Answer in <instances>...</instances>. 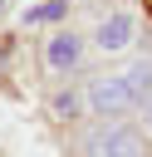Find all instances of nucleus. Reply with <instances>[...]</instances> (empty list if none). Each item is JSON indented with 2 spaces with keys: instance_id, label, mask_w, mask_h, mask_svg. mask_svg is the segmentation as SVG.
<instances>
[{
  "instance_id": "nucleus-1",
  "label": "nucleus",
  "mask_w": 152,
  "mask_h": 157,
  "mask_svg": "<svg viewBox=\"0 0 152 157\" xmlns=\"http://www.w3.org/2000/svg\"><path fill=\"white\" fill-rule=\"evenodd\" d=\"M152 98V59H132L118 74H98L83 93V103L93 108V118H123L132 108H142Z\"/></svg>"
},
{
  "instance_id": "nucleus-2",
  "label": "nucleus",
  "mask_w": 152,
  "mask_h": 157,
  "mask_svg": "<svg viewBox=\"0 0 152 157\" xmlns=\"http://www.w3.org/2000/svg\"><path fill=\"white\" fill-rule=\"evenodd\" d=\"M78 157H147V137L132 123L103 118V123H93L78 137Z\"/></svg>"
},
{
  "instance_id": "nucleus-3",
  "label": "nucleus",
  "mask_w": 152,
  "mask_h": 157,
  "mask_svg": "<svg viewBox=\"0 0 152 157\" xmlns=\"http://www.w3.org/2000/svg\"><path fill=\"white\" fill-rule=\"evenodd\" d=\"M44 64H49L54 74H74V69L83 64V34H74V29L49 34V39H44Z\"/></svg>"
},
{
  "instance_id": "nucleus-4",
  "label": "nucleus",
  "mask_w": 152,
  "mask_h": 157,
  "mask_svg": "<svg viewBox=\"0 0 152 157\" xmlns=\"http://www.w3.org/2000/svg\"><path fill=\"white\" fill-rule=\"evenodd\" d=\"M132 34H137V20H132L127 10H118V15H108V20L93 29V44H98L103 54H123V49L132 44Z\"/></svg>"
},
{
  "instance_id": "nucleus-5",
  "label": "nucleus",
  "mask_w": 152,
  "mask_h": 157,
  "mask_svg": "<svg viewBox=\"0 0 152 157\" xmlns=\"http://www.w3.org/2000/svg\"><path fill=\"white\" fill-rule=\"evenodd\" d=\"M59 15H64V0H49V5L25 10V25H44V20H59Z\"/></svg>"
},
{
  "instance_id": "nucleus-6",
  "label": "nucleus",
  "mask_w": 152,
  "mask_h": 157,
  "mask_svg": "<svg viewBox=\"0 0 152 157\" xmlns=\"http://www.w3.org/2000/svg\"><path fill=\"white\" fill-rule=\"evenodd\" d=\"M49 113H54V118H74V113H78V93H74V88H69V93H54Z\"/></svg>"
},
{
  "instance_id": "nucleus-7",
  "label": "nucleus",
  "mask_w": 152,
  "mask_h": 157,
  "mask_svg": "<svg viewBox=\"0 0 152 157\" xmlns=\"http://www.w3.org/2000/svg\"><path fill=\"white\" fill-rule=\"evenodd\" d=\"M142 108H147V128H152V98H147V103H142Z\"/></svg>"
},
{
  "instance_id": "nucleus-8",
  "label": "nucleus",
  "mask_w": 152,
  "mask_h": 157,
  "mask_svg": "<svg viewBox=\"0 0 152 157\" xmlns=\"http://www.w3.org/2000/svg\"><path fill=\"white\" fill-rule=\"evenodd\" d=\"M0 15H5V0H0Z\"/></svg>"
}]
</instances>
